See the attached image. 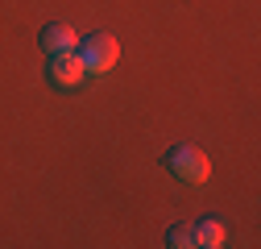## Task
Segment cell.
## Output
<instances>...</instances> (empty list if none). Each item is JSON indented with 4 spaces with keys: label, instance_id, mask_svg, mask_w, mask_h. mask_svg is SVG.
<instances>
[{
    "label": "cell",
    "instance_id": "cell-1",
    "mask_svg": "<svg viewBox=\"0 0 261 249\" xmlns=\"http://www.w3.org/2000/svg\"><path fill=\"white\" fill-rule=\"evenodd\" d=\"M166 166H170V175L182 179V183H203V179L212 175L207 154L195 150V145H174V150L166 154Z\"/></svg>",
    "mask_w": 261,
    "mask_h": 249
},
{
    "label": "cell",
    "instance_id": "cell-2",
    "mask_svg": "<svg viewBox=\"0 0 261 249\" xmlns=\"http://www.w3.org/2000/svg\"><path fill=\"white\" fill-rule=\"evenodd\" d=\"M75 54L83 58V67H87V71H108L112 62H116V54H120V46H116V38H108V34H95V38L79 42Z\"/></svg>",
    "mask_w": 261,
    "mask_h": 249
},
{
    "label": "cell",
    "instance_id": "cell-3",
    "mask_svg": "<svg viewBox=\"0 0 261 249\" xmlns=\"http://www.w3.org/2000/svg\"><path fill=\"white\" fill-rule=\"evenodd\" d=\"M50 79L58 87H79L87 79V67L75 50H62V54H50Z\"/></svg>",
    "mask_w": 261,
    "mask_h": 249
},
{
    "label": "cell",
    "instance_id": "cell-4",
    "mask_svg": "<svg viewBox=\"0 0 261 249\" xmlns=\"http://www.w3.org/2000/svg\"><path fill=\"white\" fill-rule=\"evenodd\" d=\"M42 46H46L50 54H62V50H75L79 38H75L71 25H46V29H42Z\"/></svg>",
    "mask_w": 261,
    "mask_h": 249
},
{
    "label": "cell",
    "instance_id": "cell-5",
    "mask_svg": "<svg viewBox=\"0 0 261 249\" xmlns=\"http://www.w3.org/2000/svg\"><path fill=\"white\" fill-rule=\"evenodd\" d=\"M195 245H207V249L224 245V229L216 220H199V225H195Z\"/></svg>",
    "mask_w": 261,
    "mask_h": 249
},
{
    "label": "cell",
    "instance_id": "cell-6",
    "mask_svg": "<svg viewBox=\"0 0 261 249\" xmlns=\"http://www.w3.org/2000/svg\"><path fill=\"white\" fill-rule=\"evenodd\" d=\"M166 245H174V249H191V245H195V225H174V229L166 233Z\"/></svg>",
    "mask_w": 261,
    "mask_h": 249
}]
</instances>
